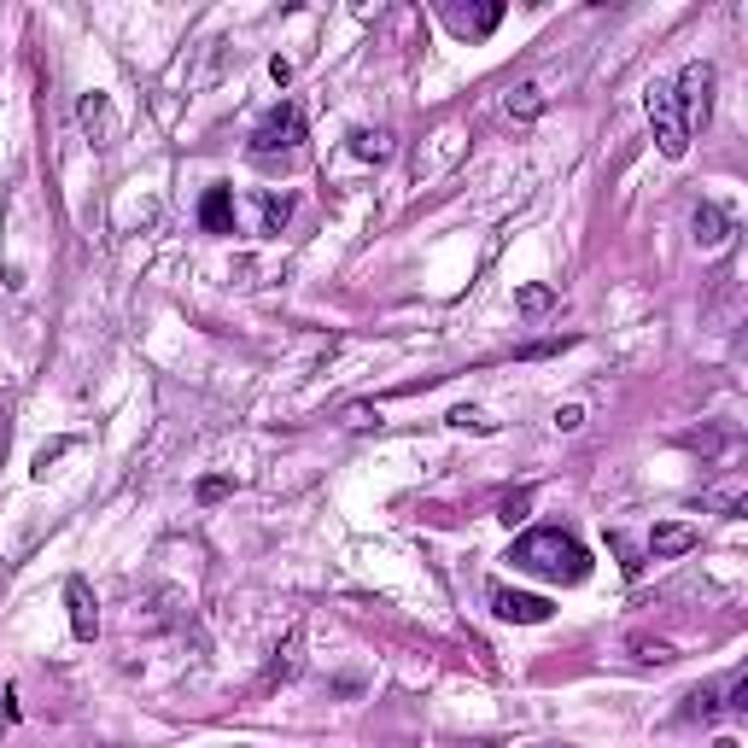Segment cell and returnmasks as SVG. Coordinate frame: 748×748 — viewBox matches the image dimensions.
<instances>
[{
	"mask_svg": "<svg viewBox=\"0 0 748 748\" xmlns=\"http://www.w3.org/2000/svg\"><path fill=\"white\" fill-rule=\"evenodd\" d=\"M643 106H650V123H655V141H661V153H667V158H684V153H690V129H684V112H678V94H673V82H655Z\"/></svg>",
	"mask_w": 748,
	"mask_h": 748,
	"instance_id": "7a4b0ae2",
	"label": "cell"
},
{
	"mask_svg": "<svg viewBox=\"0 0 748 748\" xmlns=\"http://www.w3.org/2000/svg\"><path fill=\"white\" fill-rule=\"evenodd\" d=\"M714 748H737V742H714Z\"/></svg>",
	"mask_w": 748,
	"mask_h": 748,
	"instance_id": "ffe728a7",
	"label": "cell"
},
{
	"mask_svg": "<svg viewBox=\"0 0 748 748\" xmlns=\"http://www.w3.org/2000/svg\"><path fill=\"white\" fill-rule=\"evenodd\" d=\"M199 497H205V503H217V497H228V480H205Z\"/></svg>",
	"mask_w": 748,
	"mask_h": 748,
	"instance_id": "ac0fdd59",
	"label": "cell"
},
{
	"mask_svg": "<svg viewBox=\"0 0 748 748\" xmlns=\"http://www.w3.org/2000/svg\"><path fill=\"white\" fill-rule=\"evenodd\" d=\"M509 561H515L521 573L555 579V585H579V579L591 573L585 544H579V538H568V532H555V527H538V532H527V538H515Z\"/></svg>",
	"mask_w": 748,
	"mask_h": 748,
	"instance_id": "6da1fadb",
	"label": "cell"
},
{
	"mask_svg": "<svg viewBox=\"0 0 748 748\" xmlns=\"http://www.w3.org/2000/svg\"><path fill=\"white\" fill-rule=\"evenodd\" d=\"M299 141H304V117H299V106H287V100H281V106L258 123L252 147L258 153H281V147H299Z\"/></svg>",
	"mask_w": 748,
	"mask_h": 748,
	"instance_id": "277c9868",
	"label": "cell"
},
{
	"mask_svg": "<svg viewBox=\"0 0 748 748\" xmlns=\"http://www.w3.org/2000/svg\"><path fill=\"white\" fill-rule=\"evenodd\" d=\"M351 147H357V158H386V135H368V129H363Z\"/></svg>",
	"mask_w": 748,
	"mask_h": 748,
	"instance_id": "8fae6325",
	"label": "cell"
},
{
	"mask_svg": "<svg viewBox=\"0 0 748 748\" xmlns=\"http://www.w3.org/2000/svg\"><path fill=\"white\" fill-rule=\"evenodd\" d=\"M673 94H678L684 129H690V123H708V112H714V65H708V59H702V65H684Z\"/></svg>",
	"mask_w": 748,
	"mask_h": 748,
	"instance_id": "3957f363",
	"label": "cell"
},
{
	"mask_svg": "<svg viewBox=\"0 0 748 748\" xmlns=\"http://www.w3.org/2000/svg\"><path fill=\"white\" fill-rule=\"evenodd\" d=\"M684 550H696V527H690V521H667V527L650 532V555H655V561L684 555Z\"/></svg>",
	"mask_w": 748,
	"mask_h": 748,
	"instance_id": "52a82bcc",
	"label": "cell"
},
{
	"mask_svg": "<svg viewBox=\"0 0 748 748\" xmlns=\"http://www.w3.org/2000/svg\"><path fill=\"white\" fill-rule=\"evenodd\" d=\"M521 310H550V287H527V293H521Z\"/></svg>",
	"mask_w": 748,
	"mask_h": 748,
	"instance_id": "9a60e30c",
	"label": "cell"
},
{
	"mask_svg": "<svg viewBox=\"0 0 748 748\" xmlns=\"http://www.w3.org/2000/svg\"><path fill=\"white\" fill-rule=\"evenodd\" d=\"M287 211H293L287 199H263V222H269V228H281V222H287Z\"/></svg>",
	"mask_w": 748,
	"mask_h": 748,
	"instance_id": "5bb4252c",
	"label": "cell"
},
{
	"mask_svg": "<svg viewBox=\"0 0 748 748\" xmlns=\"http://www.w3.org/2000/svg\"><path fill=\"white\" fill-rule=\"evenodd\" d=\"M731 708H737V714H748V678H737V684H731Z\"/></svg>",
	"mask_w": 748,
	"mask_h": 748,
	"instance_id": "d6986e66",
	"label": "cell"
},
{
	"mask_svg": "<svg viewBox=\"0 0 748 748\" xmlns=\"http://www.w3.org/2000/svg\"><path fill=\"white\" fill-rule=\"evenodd\" d=\"M696 240L702 246H719L725 240V217L714 211V205H702V211H696Z\"/></svg>",
	"mask_w": 748,
	"mask_h": 748,
	"instance_id": "9c48e42d",
	"label": "cell"
},
{
	"mask_svg": "<svg viewBox=\"0 0 748 748\" xmlns=\"http://www.w3.org/2000/svg\"><path fill=\"white\" fill-rule=\"evenodd\" d=\"M555 427H561V433L585 427V409H579V404H561V409H555Z\"/></svg>",
	"mask_w": 748,
	"mask_h": 748,
	"instance_id": "4fadbf2b",
	"label": "cell"
},
{
	"mask_svg": "<svg viewBox=\"0 0 748 748\" xmlns=\"http://www.w3.org/2000/svg\"><path fill=\"white\" fill-rule=\"evenodd\" d=\"M65 602H71V632L89 643L94 632H100V614H94V596H89V585H82V579H71L65 585Z\"/></svg>",
	"mask_w": 748,
	"mask_h": 748,
	"instance_id": "ba28073f",
	"label": "cell"
},
{
	"mask_svg": "<svg viewBox=\"0 0 748 748\" xmlns=\"http://www.w3.org/2000/svg\"><path fill=\"white\" fill-rule=\"evenodd\" d=\"M509 112H521V117H532V112H538V89H521V100H509Z\"/></svg>",
	"mask_w": 748,
	"mask_h": 748,
	"instance_id": "2e32d148",
	"label": "cell"
},
{
	"mask_svg": "<svg viewBox=\"0 0 748 748\" xmlns=\"http://www.w3.org/2000/svg\"><path fill=\"white\" fill-rule=\"evenodd\" d=\"M450 427H474V433H486L491 422H486L480 409H468V404H463V409H450Z\"/></svg>",
	"mask_w": 748,
	"mask_h": 748,
	"instance_id": "7c38bea8",
	"label": "cell"
},
{
	"mask_svg": "<svg viewBox=\"0 0 748 748\" xmlns=\"http://www.w3.org/2000/svg\"><path fill=\"white\" fill-rule=\"evenodd\" d=\"M527 509H532V491H515V497H503V521L515 527V521H527Z\"/></svg>",
	"mask_w": 748,
	"mask_h": 748,
	"instance_id": "30bf717a",
	"label": "cell"
},
{
	"mask_svg": "<svg viewBox=\"0 0 748 748\" xmlns=\"http://www.w3.org/2000/svg\"><path fill=\"white\" fill-rule=\"evenodd\" d=\"M637 655H643V661H667L673 650H667V643H637Z\"/></svg>",
	"mask_w": 748,
	"mask_h": 748,
	"instance_id": "e0dca14e",
	"label": "cell"
},
{
	"mask_svg": "<svg viewBox=\"0 0 748 748\" xmlns=\"http://www.w3.org/2000/svg\"><path fill=\"white\" fill-rule=\"evenodd\" d=\"M491 609H497V620H515V626H538V620H550V602H544V596L509 591V585L491 591Z\"/></svg>",
	"mask_w": 748,
	"mask_h": 748,
	"instance_id": "5b68a950",
	"label": "cell"
},
{
	"mask_svg": "<svg viewBox=\"0 0 748 748\" xmlns=\"http://www.w3.org/2000/svg\"><path fill=\"white\" fill-rule=\"evenodd\" d=\"M199 228H205V235H235V194H228V187H205Z\"/></svg>",
	"mask_w": 748,
	"mask_h": 748,
	"instance_id": "8992f818",
	"label": "cell"
}]
</instances>
